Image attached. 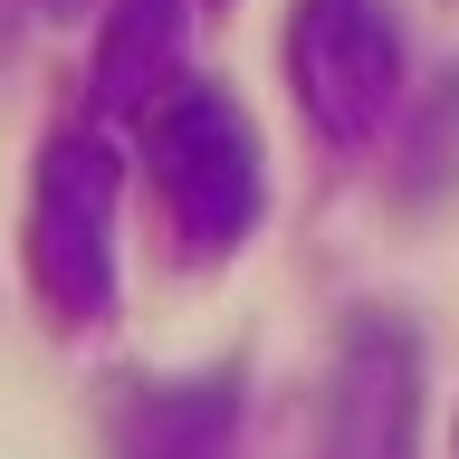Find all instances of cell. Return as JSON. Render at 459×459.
Masks as SVG:
<instances>
[{
    "label": "cell",
    "mask_w": 459,
    "mask_h": 459,
    "mask_svg": "<svg viewBox=\"0 0 459 459\" xmlns=\"http://www.w3.org/2000/svg\"><path fill=\"white\" fill-rule=\"evenodd\" d=\"M143 153H153V182H163L172 230L192 239L201 258L239 249L268 211V163H258V125L249 106L211 77H172L153 106H143Z\"/></svg>",
    "instance_id": "1"
},
{
    "label": "cell",
    "mask_w": 459,
    "mask_h": 459,
    "mask_svg": "<svg viewBox=\"0 0 459 459\" xmlns=\"http://www.w3.org/2000/svg\"><path fill=\"white\" fill-rule=\"evenodd\" d=\"M115 143L106 134H57L39 153L29 192V287L57 325H106L115 316Z\"/></svg>",
    "instance_id": "2"
},
{
    "label": "cell",
    "mask_w": 459,
    "mask_h": 459,
    "mask_svg": "<svg viewBox=\"0 0 459 459\" xmlns=\"http://www.w3.org/2000/svg\"><path fill=\"white\" fill-rule=\"evenodd\" d=\"M287 86L325 143L383 134L402 106V29L383 0H297L287 20Z\"/></svg>",
    "instance_id": "3"
},
{
    "label": "cell",
    "mask_w": 459,
    "mask_h": 459,
    "mask_svg": "<svg viewBox=\"0 0 459 459\" xmlns=\"http://www.w3.org/2000/svg\"><path fill=\"white\" fill-rule=\"evenodd\" d=\"M325 459H421V344L402 316H354L325 364Z\"/></svg>",
    "instance_id": "4"
},
{
    "label": "cell",
    "mask_w": 459,
    "mask_h": 459,
    "mask_svg": "<svg viewBox=\"0 0 459 459\" xmlns=\"http://www.w3.org/2000/svg\"><path fill=\"white\" fill-rule=\"evenodd\" d=\"M239 421V373H125L96 402L106 459H221Z\"/></svg>",
    "instance_id": "5"
},
{
    "label": "cell",
    "mask_w": 459,
    "mask_h": 459,
    "mask_svg": "<svg viewBox=\"0 0 459 459\" xmlns=\"http://www.w3.org/2000/svg\"><path fill=\"white\" fill-rule=\"evenodd\" d=\"M182 39H192V0H115L106 10V39H96V115H143L182 77Z\"/></svg>",
    "instance_id": "6"
},
{
    "label": "cell",
    "mask_w": 459,
    "mask_h": 459,
    "mask_svg": "<svg viewBox=\"0 0 459 459\" xmlns=\"http://www.w3.org/2000/svg\"><path fill=\"white\" fill-rule=\"evenodd\" d=\"M29 10H48V20H67V10H86V0H29Z\"/></svg>",
    "instance_id": "7"
}]
</instances>
